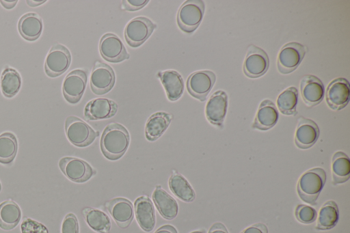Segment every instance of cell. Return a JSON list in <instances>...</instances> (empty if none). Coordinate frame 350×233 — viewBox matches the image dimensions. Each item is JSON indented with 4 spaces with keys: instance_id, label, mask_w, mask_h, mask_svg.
I'll return each instance as SVG.
<instances>
[{
    "instance_id": "6da1fadb",
    "label": "cell",
    "mask_w": 350,
    "mask_h": 233,
    "mask_svg": "<svg viewBox=\"0 0 350 233\" xmlns=\"http://www.w3.org/2000/svg\"><path fill=\"white\" fill-rule=\"evenodd\" d=\"M130 143L127 129L119 123H111L104 129L100 139V149L109 160L120 159L126 152Z\"/></svg>"
},
{
    "instance_id": "7a4b0ae2",
    "label": "cell",
    "mask_w": 350,
    "mask_h": 233,
    "mask_svg": "<svg viewBox=\"0 0 350 233\" xmlns=\"http://www.w3.org/2000/svg\"><path fill=\"white\" fill-rule=\"evenodd\" d=\"M326 180V174L321 167L312 168L299 178L297 191L304 202L315 205Z\"/></svg>"
},
{
    "instance_id": "3957f363",
    "label": "cell",
    "mask_w": 350,
    "mask_h": 233,
    "mask_svg": "<svg viewBox=\"0 0 350 233\" xmlns=\"http://www.w3.org/2000/svg\"><path fill=\"white\" fill-rule=\"evenodd\" d=\"M65 132L69 141L81 148L90 146L99 135L98 132L75 115L66 118Z\"/></svg>"
},
{
    "instance_id": "277c9868",
    "label": "cell",
    "mask_w": 350,
    "mask_h": 233,
    "mask_svg": "<svg viewBox=\"0 0 350 233\" xmlns=\"http://www.w3.org/2000/svg\"><path fill=\"white\" fill-rule=\"evenodd\" d=\"M204 3L201 0H187L180 7L177 23L184 32H193L200 25L204 13Z\"/></svg>"
},
{
    "instance_id": "5b68a950",
    "label": "cell",
    "mask_w": 350,
    "mask_h": 233,
    "mask_svg": "<svg viewBox=\"0 0 350 233\" xmlns=\"http://www.w3.org/2000/svg\"><path fill=\"white\" fill-rule=\"evenodd\" d=\"M306 51V46L298 42H291L284 44L278 55V71L283 74L294 71L301 64Z\"/></svg>"
},
{
    "instance_id": "8992f818",
    "label": "cell",
    "mask_w": 350,
    "mask_h": 233,
    "mask_svg": "<svg viewBox=\"0 0 350 233\" xmlns=\"http://www.w3.org/2000/svg\"><path fill=\"white\" fill-rule=\"evenodd\" d=\"M156 27L157 25L146 17L134 18L125 27V40L131 47H138L151 36Z\"/></svg>"
},
{
    "instance_id": "52a82bcc",
    "label": "cell",
    "mask_w": 350,
    "mask_h": 233,
    "mask_svg": "<svg viewBox=\"0 0 350 233\" xmlns=\"http://www.w3.org/2000/svg\"><path fill=\"white\" fill-rule=\"evenodd\" d=\"M59 167L67 178L77 183L85 182L96 174V171L87 162L76 157L62 158Z\"/></svg>"
},
{
    "instance_id": "ba28073f",
    "label": "cell",
    "mask_w": 350,
    "mask_h": 233,
    "mask_svg": "<svg viewBox=\"0 0 350 233\" xmlns=\"http://www.w3.org/2000/svg\"><path fill=\"white\" fill-rule=\"evenodd\" d=\"M70 63V51L61 44H55L46 57L44 70L47 76L56 77L65 72Z\"/></svg>"
},
{
    "instance_id": "9c48e42d",
    "label": "cell",
    "mask_w": 350,
    "mask_h": 233,
    "mask_svg": "<svg viewBox=\"0 0 350 233\" xmlns=\"http://www.w3.org/2000/svg\"><path fill=\"white\" fill-rule=\"evenodd\" d=\"M87 81V71L76 69L70 72L62 83L64 98L71 104L79 102L85 92Z\"/></svg>"
},
{
    "instance_id": "30bf717a",
    "label": "cell",
    "mask_w": 350,
    "mask_h": 233,
    "mask_svg": "<svg viewBox=\"0 0 350 233\" xmlns=\"http://www.w3.org/2000/svg\"><path fill=\"white\" fill-rule=\"evenodd\" d=\"M269 66L266 52L257 46L250 45L243 66L244 74L249 78H258L265 74Z\"/></svg>"
},
{
    "instance_id": "8fae6325",
    "label": "cell",
    "mask_w": 350,
    "mask_h": 233,
    "mask_svg": "<svg viewBox=\"0 0 350 233\" xmlns=\"http://www.w3.org/2000/svg\"><path fill=\"white\" fill-rule=\"evenodd\" d=\"M115 72L107 64L96 61L90 75V87L93 93L103 95L109 92L114 86Z\"/></svg>"
},
{
    "instance_id": "7c38bea8",
    "label": "cell",
    "mask_w": 350,
    "mask_h": 233,
    "mask_svg": "<svg viewBox=\"0 0 350 233\" xmlns=\"http://www.w3.org/2000/svg\"><path fill=\"white\" fill-rule=\"evenodd\" d=\"M215 74L211 70H199L191 73L187 80L188 92L195 98L204 101L213 87Z\"/></svg>"
},
{
    "instance_id": "4fadbf2b",
    "label": "cell",
    "mask_w": 350,
    "mask_h": 233,
    "mask_svg": "<svg viewBox=\"0 0 350 233\" xmlns=\"http://www.w3.org/2000/svg\"><path fill=\"white\" fill-rule=\"evenodd\" d=\"M99 51L104 59L111 63H118L130 57L121 40L114 33L104 34L100 40Z\"/></svg>"
},
{
    "instance_id": "5bb4252c",
    "label": "cell",
    "mask_w": 350,
    "mask_h": 233,
    "mask_svg": "<svg viewBox=\"0 0 350 233\" xmlns=\"http://www.w3.org/2000/svg\"><path fill=\"white\" fill-rule=\"evenodd\" d=\"M350 85L345 78H337L332 81L325 92L327 104L333 110H340L349 102Z\"/></svg>"
},
{
    "instance_id": "9a60e30c",
    "label": "cell",
    "mask_w": 350,
    "mask_h": 233,
    "mask_svg": "<svg viewBox=\"0 0 350 233\" xmlns=\"http://www.w3.org/2000/svg\"><path fill=\"white\" fill-rule=\"evenodd\" d=\"M228 107V96L223 90H217L209 98L205 108L208 122L217 126H222Z\"/></svg>"
},
{
    "instance_id": "2e32d148",
    "label": "cell",
    "mask_w": 350,
    "mask_h": 233,
    "mask_svg": "<svg viewBox=\"0 0 350 233\" xmlns=\"http://www.w3.org/2000/svg\"><path fill=\"white\" fill-rule=\"evenodd\" d=\"M105 206L121 228H126L133 219L134 209L133 204L126 198L116 197L105 203Z\"/></svg>"
},
{
    "instance_id": "e0dca14e",
    "label": "cell",
    "mask_w": 350,
    "mask_h": 233,
    "mask_svg": "<svg viewBox=\"0 0 350 233\" xmlns=\"http://www.w3.org/2000/svg\"><path fill=\"white\" fill-rule=\"evenodd\" d=\"M300 91L303 101L308 107L319 104L324 97L325 90L322 81L311 74L304 76L300 81Z\"/></svg>"
},
{
    "instance_id": "ac0fdd59",
    "label": "cell",
    "mask_w": 350,
    "mask_h": 233,
    "mask_svg": "<svg viewBox=\"0 0 350 233\" xmlns=\"http://www.w3.org/2000/svg\"><path fill=\"white\" fill-rule=\"evenodd\" d=\"M118 105L111 99L94 98L89 101L84 109L85 118L88 120H98L110 118L116 115Z\"/></svg>"
},
{
    "instance_id": "d6986e66",
    "label": "cell",
    "mask_w": 350,
    "mask_h": 233,
    "mask_svg": "<svg viewBox=\"0 0 350 233\" xmlns=\"http://www.w3.org/2000/svg\"><path fill=\"white\" fill-rule=\"evenodd\" d=\"M319 136V127L313 120L302 116L299 118L295 134V143L299 148L308 149L312 147Z\"/></svg>"
},
{
    "instance_id": "ffe728a7",
    "label": "cell",
    "mask_w": 350,
    "mask_h": 233,
    "mask_svg": "<svg viewBox=\"0 0 350 233\" xmlns=\"http://www.w3.org/2000/svg\"><path fill=\"white\" fill-rule=\"evenodd\" d=\"M135 213L138 224L146 232L152 231L156 223L154 208L150 199L143 195L135 202Z\"/></svg>"
},
{
    "instance_id": "44dd1931",
    "label": "cell",
    "mask_w": 350,
    "mask_h": 233,
    "mask_svg": "<svg viewBox=\"0 0 350 233\" xmlns=\"http://www.w3.org/2000/svg\"><path fill=\"white\" fill-rule=\"evenodd\" d=\"M278 111L270 100H262L257 111L252 127L254 129L267 131L271 128L278 120Z\"/></svg>"
},
{
    "instance_id": "7402d4cb",
    "label": "cell",
    "mask_w": 350,
    "mask_h": 233,
    "mask_svg": "<svg viewBox=\"0 0 350 233\" xmlns=\"http://www.w3.org/2000/svg\"><path fill=\"white\" fill-rule=\"evenodd\" d=\"M157 76L163 85L168 99L171 101L179 99L184 91V81L180 73L176 70H167L159 72Z\"/></svg>"
},
{
    "instance_id": "603a6c76",
    "label": "cell",
    "mask_w": 350,
    "mask_h": 233,
    "mask_svg": "<svg viewBox=\"0 0 350 233\" xmlns=\"http://www.w3.org/2000/svg\"><path fill=\"white\" fill-rule=\"evenodd\" d=\"M152 199L161 215L168 220L174 219L178 213L177 202L161 186H157L152 193Z\"/></svg>"
},
{
    "instance_id": "cb8c5ba5",
    "label": "cell",
    "mask_w": 350,
    "mask_h": 233,
    "mask_svg": "<svg viewBox=\"0 0 350 233\" xmlns=\"http://www.w3.org/2000/svg\"><path fill=\"white\" fill-rule=\"evenodd\" d=\"M42 20L36 13L30 12L22 16L18 23V29L21 36L29 41L37 40L42 33Z\"/></svg>"
},
{
    "instance_id": "d4e9b609",
    "label": "cell",
    "mask_w": 350,
    "mask_h": 233,
    "mask_svg": "<svg viewBox=\"0 0 350 233\" xmlns=\"http://www.w3.org/2000/svg\"><path fill=\"white\" fill-rule=\"evenodd\" d=\"M172 118L171 114L163 111H159L150 115L146 124V139L150 141L158 139L166 131Z\"/></svg>"
},
{
    "instance_id": "484cf974",
    "label": "cell",
    "mask_w": 350,
    "mask_h": 233,
    "mask_svg": "<svg viewBox=\"0 0 350 233\" xmlns=\"http://www.w3.org/2000/svg\"><path fill=\"white\" fill-rule=\"evenodd\" d=\"M21 210L19 206L12 200H6L0 204V228L4 230L14 229L20 222Z\"/></svg>"
},
{
    "instance_id": "4316f807",
    "label": "cell",
    "mask_w": 350,
    "mask_h": 233,
    "mask_svg": "<svg viewBox=\"0 0 350 233\" xmlns=\"http://www.w3.org/2000/svg\"><path fill=\"white\" fill-rule=\"evenodd\" d=\"M332 174L333 184H338L347 182L350 176V160L343 152H335L332 160Z\"/></svg>"
},
{
    "instance_id": "83f0119b",
    "label": "cell",
    "mask_w": 350,
    "mask_h": 233,
    "mask_svg": "<svg viewBox=\"0 0 350 233\" xmlns=\"http://www.w3.org/2000/svg\"><path fill=\"white\" fill-rule=\"evenodd\" d=\"M339 220V210L333 200L326 202L320 208L316 229L327 230L333 228Z\"/></svg>"
},
{
    "instance_id": "f1b7e54d",
    "label": "cell",
    "mask_w": 350,
    "mask_h": 233,
    "mask_svg": "<svg viewBox=\"0 0 350 233\" xmlns=\"http://www.w3.org/2000/svg\"><path fill=\"white\" fill-rule=\"evenodd\" d=\"M88 225L99 233H108L111 229V220L104 212L94 208H85L82 210Z\"/></svg>"
},
{
    "instance_id": "f546056e",
    "label": "cell",
    "mask_w": 350,
    "mask_h": 233,
    "mask_svg": "<svg viewBox=\"0 0 350 233\" xmlns=\"http://www.w3.org/2000/svg\"><path fill=\"white\" fill-rule=\"evenodd\" d=\"M169 187L173 194L185 202H193L196 193L189 182L180 174L174 172L169 179Z\"/></svg>"
},
{
    "instance_id": "4dcf8cb0",
    "label": "cell",
    "mask_w": 350,
    "mask_h": 233,
    "mask_svg": "<svg viewBox=\"0 0 350 233\" xmlns=\"http://www.w3.org/2000/svg\"><path fill=\"white\" fill-rule=\"evenodd\" d=\"M0 85L2 94L5 97L14 96L21 86L20 74L15 69L6 67L1 73Z\"/></svg>"
},
{
    "instance_id": "1f68e13d",
    "label": "cell",
    "mask_w": 350,
    "mask_h": 233,
    "mask_svg": "<svg viewBox=\"0 0 350 233\" xmlns=\"http://www.w3.org/2000/svg\"><path fill=\"white\" fill-rule=\"evenodd\" d=\"M18 151V141L16 136L10 132L0 135V163L11 164Z\"/></svg>"
},
{
    "instance_id": "d6a6232c",
    "label": "cell",
    "mask_w": 350,
    "mask_h": 233,
    "mask_svg": "<svg viewBox=\"0 0 350 233\" xmlns=\"http://www.w3.org/2000/svg\"><path fill=\"white\" fill-rule=\"evenodd\" d=\"M298 100V91L295 87H289L283 91L277 98L280 111L284 115H295Z\"/></svg>"
},
{
    "instance_id": "836d02e7",
    "label": "cell",
    "mask_w": 350,
    "mask_h": 233,
    "mask_svg": "<svg viewBox=\"0 0 350 233\" xmlns=\"http://www.w3.org/2000/svg\"><path fill=\"white\" fill-rule=\"evenodd\" d=\"M295 215L299 222L305 224L314 222L317 217L316 210L305 204H298L295 208Z\"/></svg>"
},
{
    "instance_id": "e575fe53",
    "label": "cell",
    "mask_w": 350,
    "mask_h": 233,
    "mask_svg": "<svg viewBox=\"0 0 350 233\" xmlns=\"http://www.w3.org/2000/svg\"><path fill=\"white\" fill-rule=\"evenodd\" d=\"M21 229L22 233H49L44 225L27 217L23 219Z\"/></svg>"
},
{
    "instance_id": "d590c367",
    "label": "cell",
    "mask_w": 350,
    "mask_h": 233,
    "mask_svg": "<svg viewBox=\"0 0 350 233\" xmlns=\"http://www.w3.org/2000/svg\"><path fill=\"white\" fill-rule=\"evenodd\" d=\"M79 227L77 217L68 213L64 217L62 224V233H79Z\"/></svg>"
},
{
    "instance_id": "8d00e7d4",
    "label": "cell",
    "mask_w": 350,
    "mask_h": 233,
    "mask_svg": "<svg viewBox=\"0 0 350 233\" xmlns=\"http://www.w3.org/2000/svg\"><path fill=\"white\" fill-rule=\"evenodd\" d=\"M149 2L148 0H124L122 1V9L133 12L141 10Z\"/></svg>"
},
{
    "instance_id": "74e56055",
    "label": "cell",
    "mask_w": 350,
    "mask_h": 233,
    "mask_svg": "<svg viewBox=\"0 0 350 233\" xmlns=\"http://www.w3.org/2000/svg\"><path fill=\"white\" fill-rule=\"evenodd\" d=\"M241 233H268V228L265 224L257 223L245 228Z\"/></svg>"
},
{
    "instance_id": "f35d334b",
    "label": "cell",
    "mask_w": 350,
    "mask_h": 233,
    "mask_svg": "<svg viewBox=\"0 0 350 233\" xmlns=\"http://www.w3.org/2000/svg\"><path fill=\"white\" fill-rule=\"evenodd\" d=\"M208 233H228V232L223 223L216 222L211 225Z\"/></svg>"
},
{
    "instance_id": "ab89813d",
    "label": "cell",
    "mask_w": 350,
    "mask_h": 233,
    "mask_svg": "<svg viewBox=\"0 0 350 233\" xmlns=\"http://www.w3.org/2000/svg\"><path fill=\"white\" fill-rule=\"evenodd\" d=\"M154 233H178L176 229L171 225H164L157 229Z\"/></svg>"
},
{
    "instance_id": "60d3db41",
    "label": "cell",
    "mask_w": 350,
    "mask_h": 233,
    "mask_svg": "<svg viewBox=\"0 0 350 233\" xmlns=\"http://www.w3.org/2000/svg\"><path fill=\"white\" fill-rule=\"evenodd\" d=\"M17 2L18 1H0L2 6L8 10L13 8Z\"/></svg>"
},
{
    "instance_id": "b9f144b4",
    "label": "cell",
    "mask_w": 350,
    "mask_h": 233,
    "mask_svg": "<svg viewBox=\"0 0 350 233\" xmlns=\"http://www.w3.org/2000/svg\"><path fill=\"white\" fill-rule=\"evenodd\" d=\"M45 2H46L45 0H44V1H26L27 4L31 7H35V6L40 5Z\"/></svg>"
},
{
    "instance_id": "7bdbcfd3",
    "label": "cell",
    "mask_w": 350,
    "mask_h": 233,
    "mask_svg": "<svg viewBox=\"0 0 350 233\" xmlns=\"http://www.w3.org/2000/svg\"><path fill=\"white\" fill-rule=\"evenodd\" d=\"M191 233H204V232H202V231H195V232H191Z\"/></svg>"
},
{
    "instance_id": "ee69618b",
    "label": "cell",
    "mask_w": 350,
    "mask_h": 233,
    "mask_svg": "<svg viewBox=\"0 0 350 233\" xmlns=\"http://www.w3.org/2000/svg\"><path fill=\"white\" fill-rule=\"evenodd\" d=\"M1 184L0 182V192H1Z\"/></svg>"
}]
</instances>
